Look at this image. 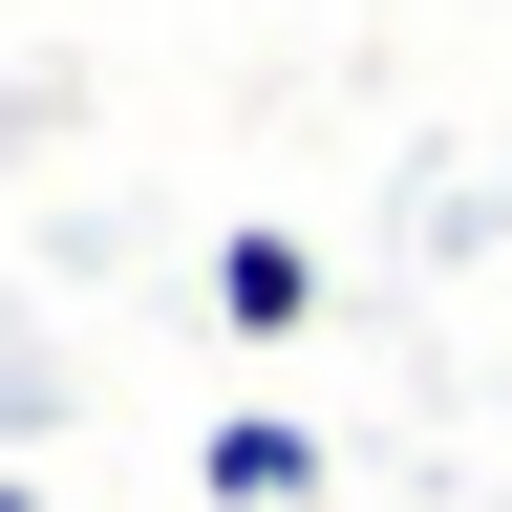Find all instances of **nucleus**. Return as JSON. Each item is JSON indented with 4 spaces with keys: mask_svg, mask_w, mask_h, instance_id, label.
Wrapping results in <instances>:
<instances>
[{
    "mask_svg": "<svg viewBox=\"0 0 512 512\" xmlns=\"http://www.w3.org/2000/svg\"><path fill=\"white\" fill-rule=\"evenodd\" d=\"M214 491H235V512H299V491H320V448H299V427H256V406H235V427H214Z\"/></svg>",
    "mask_w": 512,
    "mask_h": 512,
    "instance_id": "obj_2",
    "label": "nucleus"
},
{
    "mask_svg": "<svg viewBox=\"0 0 512 512\" xmlns=\"http://www.w3.org/2000/svg\"><path fill=\"white\" fill-rule=\"evenodd\" d=\"M214 320H235V342H299V320H320V256L299 235H235L214 256Z\"/></svg>",
    "mask_w": 512,
    "mask_h": 512,
    "instance_id": "obj_1",
    "label": "nucleus"
}]
</instances>
